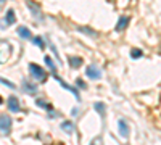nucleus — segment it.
Instances as JSON below:
<instances>
[{
    "instance_id": "nucleus-1",
    "label": "nucleus",
    "mask_w": 161,
    "mask_h": 145,
    "mask_svg": "<svg viewBox=\"0 0 161 145\" xmlns=\"http://www.w3.org/2000/svg\"><path fill=\"white\" fill-rule=\"evenodd\" d=\"M29 73H31V76L36 79V81H39V82H45L47 81V73L44 71V68H40L39 64H36V63H31L29 64Z\"/></svg>"
},
{
    "instance_id": "nucleus-2",
    "label": "nucleus",
    "mask_w": 161,
    "mask_h": 145,
    "mask_svg": "<svg viewBox=\"0 0 161 145\" xmlns=\"http://www.w3.org/2000/svg\"><path fill=\"white\" fill-rule=\"evenodd\" d=\"M11 118L8 114H0V132L2 134H8L11 129Z\"/></svg>"
},
{
    "instance_id": "nucleus-3",
    "label": "nucleus",
    "mask_w": 161,
    "mask_h": 145,
    "mask_svg": "<svg viewBox=\"0 0 161 145\" xmlns=\"http://www.w3.org/2000/svg\"><path fill=\"white\" fill-rule=\"evenodd\" d=\"M53 76H55V79H57L58 82H60V86H61L63 89H66V90H69L71 94H74V97H76L77 100H80V97H79V92H77V89H74V87H73V86H69L68 82H64L63 79H61V77H60V76L57 74V73H53Z\"/></svg>"
},
{
    "instance_id": "nucleus-4",
    "label": "nucleus",
    "mask_w": 161,
    "mask_h": 145,
    "mask_svg": "<svg viewBox=\"0 0 161 145\" xmlns=\"http://www.w3.org/2000/svg\"><path fill=\"white\" fill-rule=\"evenodd\" d=\"M86 74H87V77L93 79V81H97V79L102 77V71L98 70V66H95V64H90V66H87Z\"/></svg>"
},
{
    "instance_id": "nucleus-5",
    "label": "nucleus",
    "mask_w": 161,
    "mask_h": 145,
    "mask_svg": "<svg viewBox=\"0 0 161 145\" xmlns=\"http://www.w3.org/2000/svg\"><path fill=\"white\" fill-rule=\"evenodd\" d=\"M26 5L29 7V10H31V13L34 15V18H36V20H40V21L44 20V15H42V11L39 10V7H37L36 3H32L31 0H26Z\"/></svg>"
},
{
    "instance_id": "nucleus-6",
    "label": "nucleus",
    "mask_w": 161,
    "mask_h": 145,
    "mask_svg": "<svg viewBox=\"0 0 161 145\" xmlns=\"http://www.w3.org/2000/svg\"><path fill=\"white\" fill-rule=\"evenodd\" d=\"M118 129H119V134L123 139H127L129 137V126L124 120H119L118 121Z\"/></svg>"
},
{
    "instance_id": "nucleus-7",
    "label": "nucleus",
    "mask_w": 161,
    "mask_h": 145,
    "mask_svg": "<svg viewBox=\"0 0 161 145\" xmlns=\"http://www.w3.org/2000/svg\"><path fill=\"white\" fill-rule=\"evenodd\" d=\"M3 21H5L3 24H0V28H2V29L8 28V26H11L13 23H15V11H13V10H8V11H7V16H5Z\"/></svg>"
},
{
    "instance_id": "nucleus-8",
    "label": "nucleus",
    "mask_w": 161,
    "mask_h": 145,
    "mask_svg": "<svg viewBox=\"0 0 161 145\" xmlns=\"http://www.w3.org/2000/svg\"><path fill=\"white\" fill-rule=\"evenodd\" d=\"M7 103H8L10 111H13V113H18V111H19V102H18L16 97H10Z\"/></svg>"
},
{
    "instance_id": "nucleus-9",
    "label": "nucleus",
    "mask_w": 161,
    "mask_h": 145,
    "mask_svg": "<svg viewBox=\"0 0 161 145\" xmlns=\"http://www.w3.org/2000/svg\"><path fill=\"white\" fill-rule=\"evenodd\" d=\"M127 24H129V18H127V16H121L119 21L116 23V28H114V29H116V31H124Z\"/></svg>"
},
{
    "instance_id": "nucleus-10",
    "label": "nucleus",
    "mask_w": 161,
    "mask_h": 145,
    "mask_svg": "<svg viewBox=\"0 0 161 145\" xmlns=\"http://www.w3.org/2000/svg\"><path fill=\"white\" fill-rule=\"evenodd\" d=\"M16 32L19 34V37H21V39H31V31H29L28 28H26V26H19Z\"/></svg>"
},
{
    "instance_id": "nucleus-11",
    "label": "nucleus",
    "mask_w": 161,
    "mask_h": 145,
    "mask_svg": "<svg viewBox=\"0 0 161 145\" xmlns=\"http://www.w3.org/2000/svg\"><path fill=\"white\" fill-rule=\"evenodd\" d=\"M68 61H69V66L71 68H79L80 64H82V58H79V57H69L68 58Z\"/></svg>"
},
{
    "instance_id": "nucleus-12",
    "label": "nucleus",
    "mask_w": 161,
    "mask_h": 145,
    "mask_svg": "<svg viewBox=\"0 0 161 145\" xmlns=\"http://www.w3.org/2000/svg\"><path fill=\"white\" fill-rule=\"evenodd\" d=\"M61 129L64 131V132H68V134H71L73 131H74V124H73L71 121H64V123L61 124Z\"/></svg>"
},
{
    "instance_id": "nucleus-13",
    "label": "nucleus",
    "mask_w": 161,
    "mask_h": 145,
    "mask_svg": "<svg viewBox=\"0 0 161 145\" xmlns=\"http://www.w3.org/2000/svg\"><path fill=\"white\" fill-rule=\"evenodd\" d=\"M45 60V64H47V66L52 70V73H57V64L55 63H53V60H52V57H45L44 58Z\"/></svg>"
},
{
    "instance_id": "nucleus-14",
    "label": "nucleus",
    "mask_w": 161,
    "mask_h": 145,
    "mask_svg": "<svg viewBox=\"0 0 161 145\" xmlns=\"http://www.w3.org/2000/svg\"><path fill=\"white\" fill-rule=\"evenodd\" d=\"M23 86H24V92H28V94H36L37 87H36V86H32L31 82H26V81H24V84H23Z\"/></svg>"
},
{
    "instance_id": "nucleus-15",
    "label": "nucleus",
    "mask_w": 161,
    "mask_h": 145,
    "mask_svg": "<svg viewBox=\"0 0 161 145\" xmlns=\"http://www.w3.org/2000/svg\"><path fill=\"white\" fill-rule=\"evenodd\" d=\"M93 107H95V110L98 111V114H102V116H105V110H106V107L102 103V102H97L95 105H93Z\"/></svg>"
},
{
    "instance_id": "nucleus-16",
    "label": "nucleus",
    "mask_w": 161,
    "mask_h": 145,
    "mask_svg": "<svg viewBox=\"0 0 161 145\" xmlns=\"http://www.w3.org/2000/svg\"><path fill=\"white\" fill-rule=\"evenodd\" d=\"M79 31H80V32H87V36H92V37H97V36H98L93 29H89V28H79Z\"/></svg>"
},
{
    "instance_id": "nucleus-17",
    "label": "nucleus",
    "mask_w": 161,
    "mask_h": 145,
    "mask_svg": "<svg viewBox=\"0 0 161 145\" xmlns=\"http://www.w3.org/2000/svg\"><path fill=\"white\" fill-rule=\"evenodd\" d=\"M32 42H34L39 48H44V47H45V45H44V39H42V37H34V39H32Z\"/></svg>"
},
{
    "instance_id": "nucleus-18",
    "label": "nucleus",
    "mask_w": 161,
    "mask_h": 145,
    "mask_svg": "<svg viewBox=\"0 0 161 145\" xmlns=\"http://www.w3.org/2000/svg\"><path fill=\"white\" fill-rule=\"evenodd\" d=\"M36 105H37V107H42V108H47V110H52L50 105H48V103H45L44 100H40V98H37V100H36Z\"/></svg>"
},
{
    "instance_id": "nucleus-19",
    "label": "nucleus",
    "mask_w": 161,
    "mask_h": 145,
    "mask_svg": "<svg viewBox=\"0 0 161 145\" xmlns=\"http://www.w3.org/2000/svg\"><path fill=\"white\" fill-rule=\"evenodd\" d=\"M0 84H3V86H7L8 89H15L16 86L13 84V82H10V81H7V79H3V77H0Z\"/></svg>"
},
{
    "instance_id": "nucleus-20",
    "label": "nucleus",
    "mask_w": 161,
    "mask_h": 145,
    "mask_svg": "<svg viewBox=\"0 0 161 145\" xmlns=\"http://www.w3.org/2000/svg\"><path fill=\"white\" fill-rule=\"evenodd\" d=\"M130 57L136 60V58H140L142 57V50H139V48H134L132 52H130Z\"/></svg>"
},
{
    "instance_id": "nucleus-21",
    "label": "nucleus",
    "mask_w": 161,
    "mask_h": 145,
    "mask_svg": "<svg viewBox=\"0 0 161 145\" xmlns=\"http://www.w3.org/2000/svg\"><path fill=\"white\" fill-rule=\"evenodd\" d=\"M76 86H79L80 89H86L87 86H86V82L82 81V79H76Z\"/></svg>"
},
{
    "instance_id": "nucleus-22",
    "label": "nucleus",
    "mask_w": 161,
    "mask_h": 145,
    "mask_svg": "<svg viewBox=\"0 0 161 145\" xmlns=\"http://www.w3.org/2000/svg\"><path fill=\"white\" fill-rule=\"evenodd\" d=\"M90 145H103V142H102V139L100 137H95L92 142H90Z\"/></svg>"
},
{
    "instance_id": "nucleus-23",
    "label": "nucleus",
    "mask_w": 161,
    "mask_h": 145,
    "mask_svg": "<svg viewBox=\"0 0 161 145\" xmlns=\"http://www.w3.org/2000/svg\"><path fill=\"white\" fill-rule=\"evenodd\" d=\"M71 114H73V116H77V108H74V110L71 111Z\"/></svg>"
},
{
    "instance_id": "nucleus-24",
    "label": "nucleus",
    "mask_w": 161,
    "mask_h": 145,
    "mask_svg": "<svg viewBox=\"0 0 161 145\" xmlns=\"http://www.w3.org/2000/svg\"><path fill=\"white\" fill-rule=\"evenodd\" d=\"M5 3H7V0H0V8H2Z\"/></svg>"
},
{
    "instance_id": "nucleus-25",
    "label": "nucleus",
    "mask_w": 161,
    "mask_h": 145,
    "mask_svg": "<svg viewBox=\"0 0 161 145\" xmlns=\"http://www.w3.org/2000/svg\"><path fill=\"white\" fill-rule=\"evenodd\" d=\"M0 103H2V97H0Z\"/></svg>"
}]
</instances>
